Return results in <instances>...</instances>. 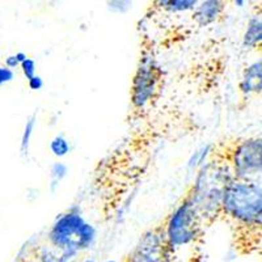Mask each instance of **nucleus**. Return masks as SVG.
I'll return each instance as SVG.
<instances>
[{
  "label": "nucleus",
  "instance_id": "1",
  "mask_svg": "<svg viewBox=\"0 0 262 262\" xmlns=\"http://www.w3.org/2000/svg\"><path fill=\"white\" fill-rule=\"evenodd\" d=\"M221 214L242 229L261 231V185L256 181L231 180L223 191Z\"/></svg>",
  "mask_w": 262,
  "mask_h": 262
},
{
  "label": "nucleus",
  "instance_id": "2",
  "mask_svg": "<svg viewBox=\"0 0 262 262\" xmlns=\"http://www.w3.org/2000/svg\"><path fill=\"white\" fill-rule=\"evenodd\" d=\"M228 161L212 160L202 165L195 184L190 189L191 198L201 221L221 215L223 191L233 179Z\"/></svg>",
  "mask_w": 262,
  "mask_h": 262
},
{
  "label": "nucleus",
  "instance_id": "3",
  "mask_svg": "<svg viewBox=\"0 0 262 262\" xmlns=\"http://www.w3.org/2000/svg\"><path fill=\"white\" fill-rule=\"evenodd\" d=\"M48 237L55 249L76 256L95 244L97 229L84 219L80 209L75 206L55 219Z\"/></svg>",
  "mask_w": 262,
  "mask_h": 262
},
{
  "label": "nucleus",
  "instance_id": "4",
  "mask_svg": "<svg viewBox=\"0 0 262 262\" xmlns=\"http://www.w3.org/2000/svg\"><path fill=\"white\" fill-rule=\"evenodd\" d=\"M201 226H202V221L196 212L191 193L189 190L176 210L168 216L167 222L164 223L165 237H167L172 253L177 248L195 242L200 236Z\"/></svg>",
  "mask_w": 262,
  "mask_h": 262
},
{
  "label": "nucleus",
  "instance_id": "5",
  "mask_svg": "<svg viewBox=\"0 0 262 262\" xmlns=\"http://www.w3.org/2000/svg\"><path fill=\"white\" fill-rule=\"evenodd\" d=\"M164 74L151 55H143L133 78L130 91L131 104L135 109H143L155 100L163 85Z\"/></svg>",
  "mask_w": 262,
  "mask_h": 262
},
{
  "label": "nucleus",
  "instance_id": "6",
  "mask_svg": "<svg viewBox=\"0 0 262 262\" xmlns=\"http://www.w3.org/2000/svg\"><path fill=\"white\" fill-rule=\"evenodd\" d=\"M228 165L235 180L253 181L252 179L259 176L262 169L261 138H248L235 143Z\"/></svg>",
  "mask_w": 262,
  "mask_h": 262
},
{
  "label": "nucleus",
  "instance_id": "7",
  "mask_svg": "<svg viewBox=\"0 0 262 262\" xmlns=\"http://www.w3.org/2000/svg\"><path fill=\"white\" fill-rule=\"evenodd\" d=\"M172 250L165 237L164 224L148 229L131 250L125 262H170Z\"/></svg>",
  "mask_w": 262,
  "mask_h": 262
},
{
  "label": "nucleus",
  "instance_id": "8",
  "mask_svg": "<svg viewBox=\"0 0 262 262\" xmlns=\"http://www.w3.org/2000/svg\"><path fill=\"white\" fill-rule=\"evenodd\" d=\"M226 9V3L219 0H206L201 2L200 6L194 9L193 18L200 27H207L212 24L223 15Z\"/></svg>",
  "mask_w": 262,
  "mask_h": 262
},
{
  "label": "nucleus",
  "instance_id": "9",
  "mask_svg": "<svg viewBox=\"0 0 262 262\" xmlns=\"http://www.w3.org/2000/svg\"><path fill=\"white\" fill-rule=\"evenodd\" d=\"M240 92L244 96H249L252 93L259 95L262 88V63L261 60L253 62L249 64L243 72V78L240 81Z\"/></svg>",
  "mask_w": 262,
  "mask_h": 262
},
{
  "label": "nucleus",
  "instance_id": "10",
  "mask_svg": "<svg viewBox=\"0 0 262 262\" xmlns=\"http://www.w3.org/2000/svg\"><path fill=\"white\" fill-rule=\"evenodd\" d=\"M262 20L261 15H254L248 21L247 30L243 37V45L247 49H256L261 46Z\"/></svg>",
  "mask_w": 262,
  "mask_h": 262
},
{
  "label": "nucleus",
  "instance_id": "11",
  "mask_svg": "<svg viewBox=\"0 0 262 262\" xmlns=\"http://www.w3.org/2000/svg\"><path fill=\"white\" fill-rule=\"evenodd\" d=\"M37 125V113L30 114L27 118V122L24 125V130L21 134V142H20V152L23 156H28L30 148V140H32L33 133Z\"/></svg>",
  "mask_w": 262,
  "mask_h": 262
},
{
  "label": "nucleus",
  "instance_id": "12",
  "mask_svg": "<svg viewBox=\"0 0 262 262\" xmlns=\"http://www.w3.org/2000/svg\"><path fill=\"white\" fill-rule=\"evenodd\" d=\"M69 174V167L63 161H57L50 167V190L55 191L60 182Z\"/></svg>",
  "mask_w": 262,
  "mask_h": 262
},
{
  "label": "nucleus",
  "instance_id": "13",
  "mask_svg": "<svg viewBox=\"0 0 262 262\" xmlns=\"http://www.w3.org/2000/svg\"><path fill=\"white\" fill-rule=\"evenodd\" d=\"M50 152L55 158H64L71 152V144H70L69 139L64 135H57L51 139L50 144H49Z\"/></svg>",
  "mask_w": 262,
  "mask_h": 262
},
{
  "label": "nucleus",
  "instance_id": "14",
  "mask_svg": "<svg viewBox=\"0 0 262 262\" xmlns=\"http://www.w3.org/2000/svg\"><path fill=\"white\" fill-rule=\"evenodd\" d=\"M159 4L170 12H184L189 9H195L198 2L196 0H164L159 2Z\"/></svg>",
  "mask_w": 262,
  "mask_h": 262
},
{
  "label": "nucleus",
  "instance_id": "15",
  "mask_svg": "<svg viewBox=\"0 0 262 262\" xmlns=\"http://www.w3.org/2000/svg\"><path fill=\"white\" fill-rule=\"evenodd\" d=\"M74 257V254L66 253V252H60V254L58 256L57 253H54L53 250L49 249H43L39 254L41 262H70Z\"/></svg>",
  "mask_w": 262,
  "mask_h": 262
},
{
  "label": "nucleus",
  "instance_id": "16",
  "mask_svg": "<svg viewBox=\"0 0 262 262\" xmlns=\"http://www.w3.org/2000/svg\"><path fill=\"white\" fill-rule=\"evenodd\" d=\"M210 149H211V146L210 144H207V146H203L202 148L196 149L195 152H194L193 155H191L190 160H189V168H195L198 167V165H202L203 161H205L206 156L209 155Z\"/></svg>",
  "mask_w": 262,
  "mask_h": 262
},
{
  "label": "nucleus",
  "instance_id": "17",
  "mask_svg": "<svg viewBox=\"0 0 262 262\" xmlns=\"http://www.w3.org/2000/svg\"><path fill=\"white\" fill-rule=\"evenodd\" d=\"M21 70H23V74L24 76L27 78V80H30L32 78L36 76V71H37V64H36V60L32 59V58L28 57L24 62L20 64Z\"/></svg>",
  "mask_w": 262,
  "mask_h": 262
},
{
  "label": "nucleus",
  "instance_id": "18",
  "mask_svg": "<svg viewBox=\"0 0 262 262\" xmlns=\"http://www.w3.org/2000/svg\"><path fill=\"white\" fill-rule=\"evenodd\" d=\"M15 79L13 70H9L6 66H0V86L11 83Z\"/></svg>",
  "mask_w": 262,
  "mask_h": 262
},
{
  "label": "nucleus",
  "instance_id": "19",
  "mask_svg": "<svg viewBox=\"0 0 262 262\" xmlns=\"http://www.w3.org/2000/svg\"><path fill=\"white\" fill-rule=\"evenodd\" d=\"M107 6H109V8H111L112 11H114V12L123 13L133 6V3H131V2H119L118 0V2H109Z\"/></svg>",
  "mask_w": 262,
  "mask_h": 262
},
{
  "label": "nucleus",
  "instance_id": "20",
  "mask_svg": "<svg viewBox=\"0 0 262 262\" xmlns=\"http://www.w3.org/2000/svg\"><path fill=\"white\" fill-rule=\"evenodd\" d=\"M28 85L32 91H41L43 88V79L39 75H36L34 78L28 80Z\"/></svg>",
  "mask_w": 262,
  "mask_h": 262
},
{
  "label": "nucleus",
  "instance_id": "21",
  "mask_svg": "<svg viewBox=\"0 0 262 262\" xmlns=\"http://www.w3.org/2000/svg\"><path fill=\"white\" fill-rule=\"evenodd\" d=\"M18 66H20V63L17 62L15 55H9V57L6 59V67H8L9 70L16 69V67H18Z\"/></svg>",
  "mask_w": 262,
  "mask_h": 262
},
{
  "label": "nucleus",
  "instance_id": "22",
  "mask_svg": "<svg viewBox=\"0 0 262 262\" xmlns=\"http://www.w3.org/2000/svg\"><path fill=\"white\" fill-rule=\"evenodd\" d=\"M15 57H16V59H17V62L21 64V63H23L25 59H27L28 55L24 53V51H18V53L15 54Z\"/></svg>",
  "mask_w": 262,
  "mask_h": 262
},
{
  "label": "nucleus",
  "instance_id": "23",
  "mask_svg": "<svg viewBox=\"0 0 262 262\" xmlns=\"http://www.w3.org/2000/svg\"><path fill=\"white\" fill-rule=\"evenodd\" d=\"M233 3H235L237 7H243L245 4V2L244 0H236V2H233Z\"/></svg>",
  "mask_w": 262,
  "mask_h": 262
},
{
  "label": "nucleus",
  "instance_id": "24",
  "mask_svg": "<svg viewBox=\"0 0 262 262\" xmlns=\"http://www.w3.org/2000/svg\"><path fill=\"white\" fill-rule=\"evenodd\" d=\"M84 262H96V261H95V259H92V258H86Z\"/></svg>",
  "mask_w": 262,
  "mask_h": 262
},
{
  "label": "nucleus",
  "instance_id": "25",
  "mask_svg": "<svg viewBox=\"0 0 262 262\" xmlns=\"http://www.w3.org/2000/svg\"><path fill=\"white\" fill-rule=\"evenodd\" d=\"M105 262H116L114 259H109V261H105Z\"/></svg>",
  "mask_w": 262,
  "mask_h": 262
}]
</instances>
